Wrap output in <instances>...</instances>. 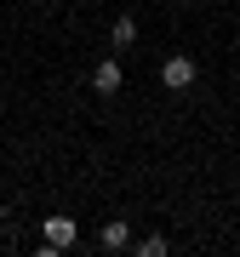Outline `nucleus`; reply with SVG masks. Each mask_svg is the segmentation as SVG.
<instances>
[{
  "label": "nucleus",
  "instance_id": "obj_1",
  "mask_svg": "<svg viewBox=\"0 0 240 257\" xmlns=\"http://www.w3.org/2000/svg\"><path fill=\"white\" fill-rule=\"evenodd\" d=\"M160 80H166V92H189L194 86V57H166V63H160Z\"/></svg>",
  "mask_w": 240,
  "mask_h": 257
},
{
  "label": "nucleus",
  "instance_id": "obj_2",
  "mask_svg": "<svg viewBox=\"0 0 240 257\" xmlns=\"http://www.w3.org/2000/svg\"><path fill=\"white\" fill-rule=\"evenodd\" d=\"M40 229H46V246L52 251H69L74 240H80V223H74V217H46Z\"/></svg>",
  "mask_w": 240,
  "mask_h": 257
},
{
  "label": "nucleus",
  "instance_id": "obj_3",
  "mask_svg": "<svg viewBox=\"0 0 240 257\" xmlns=\"http://www.w3.org/2000/svg\"><path fill=\"white\" fill-rule=\"evenodd\" d=\"M120 80H126V74H120L114 57H103V63L92 69V92H97V97H114V92H120Z\"/></svg>",
  "mask_w": 240,
  "mask_h": 257
},
{
  "label": "nucleus",
  "instance_id": "obj_4",
  "mask_svg": "<svg viewBox=\"0 0 240 257\" xmlns=\"http://www.w3.org/2000/svg\"><path fill=\"white\" fill-rule=\"evenodd\" d=\"M97 240H103V251H126V240H132V223H126V217L103 223V234H97Z\"/></svg>",
  "mask_w": 240,
  "mask_h": 257
},
{
  "label": "nucleus",
  "instance_id": "obj_5",
  "mask_svg": "<svg viewBox=\"0 0 240 257\" xmlns=\"http://www.w3.org/2000/svg\"><path fill=\"white\" fill-rule=\"evenodd\" d=\"M109 40H114V52H126L132 40H138V23H132V18H114V29H109Z\"/></svg>",
  "mask_w": 240,
  "mask_h": 257
},
{
  "label": "nucleus",
  "instance_id": "obj_6",
  "mask_svg": "<svg viewBox=\"0 0 240 257\" xmlns=\"http://www.w3.org/2000/svg\"><path fill=\"white\" fill-rule=\"evenodd\" d=\"M138 251H143V257H160V251H166V234H149V240H138Z\"/></svg>",
  "mask_w": 240,
  "mask_h": 257
}]
</instances>
